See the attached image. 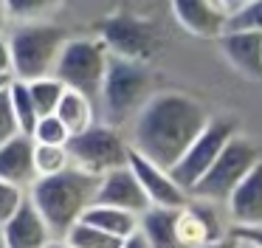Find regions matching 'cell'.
<instances>
[{
  "instance_id": "cell-1",
  "label": "cell",
  "mask_w": 262,
  "mask_h": 248,
  "mask_svg": "<svg viewBox=\"0 0 262 248\" xmlns=\"http://www.w3.org/2000/svg\"><path fill=\"white\" fill-rule=\"evenodd\" d=\"M209 113L186 93H152L130 124V150L172 169L206 127Z\"/></svg>"
},
{
  "instance_id": "cell-2",
  "label": "cell",
  "mask_w": 262,
  "mask_h": 248,
  "mask_svg": "<svg viewBox=\"0 0 262 248\" xmlns=\"http://www.w3.org/2000/svg\"><path fill=\"white\" fill-rule=\"evenodd\" d=\"M99 178L91 172H82L76 167H68L57 175L37 178L29 186V200L37 206V212L51 225L54 237H62L76 220H82L88 206L96 203Z\"/></svg>"
},
{
  "instance_id": "cell-3",
  "label": "cell",
  "mask_w": 262,
  "mask_h": 248,
  "mask_svg": "<svg viewBox=\"0 0 262 248\" xmlns=\"http://www.w3.org/2000/svg\"><path fill=\"white\" fill-rule=\"evenodd\" d=\"M149 96H152L149 68L138 59L110 54L104 82L96 99V110L102 107V124H110L116 130L133 124V118L147 105Z\"/></svg>"
},
{
  "instance_id": "cell-4",
  "label": "cell",
  "mask_w": 262,
  "mask_h": 248,
  "mask_svg": "<svg viewBox=\"0 0 262 248\" xmlns=\"http://www.w3.org/2000/svg\"><path fill=\"white\" fill-rule=\"evenodd\" d=\"M65 31L48 23H20L9 34L12 51V76L20 82H31L40 76H51L65 45Z\"/></svg>"
},
{
  "instance_id": "cell-5",
  "label": "cell",
  "mask_w": 262,
  "mask_h": 248,
  "mask_svg": "<svg viewBox=\"0 0 262 248\" xmlns=\"http://www.w3.org/2000/svg\"><path fill=\"white\" fill-rule=\"evenodd\" d=\"M259 158H262V152L254 141L234 133L226 141V147L220 150V155L214 158V163L203 172V178L189 189V197H203V200L226 206L228 195L237 189L239 180L251 172V167Z\"/></svg>"
},
{
  "instance_id": "cell-6",
  "label": "cell",
  "mask_w": 262,
  "mask_h": 248,
  "mask_svg": "<svg viewBox=\"0 0 262 248\" xmlns=\"http://www.w3.org/2000/svg\"><path fill=\"white\" fill-rule=\"evenodd\" d=\"M110 51L102 39H65L59 59L54 65V76L71 90L99 99V90L104 82Z\"/></svg>"
},
{
  "instance_id": "cell-7",
  "label": "cell",
  "mask_w": 262,
  "mask_h": 248,
  "mask_svg": "<svg viewBox=\"0 0 262 248\" xmlns=\"http://www.w3.org/2000/svg\"><path fill=\"white\" fill-rule=\"evenodd\" d=\"M68 155H71V167L102 178L104 172L127 163V158H130V141L121 135V130L96 121L88 130H82V133L71 135Z\"/></svg>"
},
{
  "instance_id": "cell-8",
  "label": "cell",
  "mask_w": 262,
  "mask_h": 248,
  "mask_svg": "<svg viewBox=\"0 0 262 248\" xmlns=\"http://www.w3.org/2000/svg\"><path fill=\"white\" fill-rule=\"evenodd\" d=\"M231 231V220L226 214V206L189 197L183 206L175 209V240L178 248H198L206 242H214Z\"/></svg>"
},
{
  "instance_id": "cell-9",
  "label": "cell",
  "mask_w": 262,
  "mask_h": 248,
  "mask_svg": "<svg viewBox=\"0 0 262 248\" xmlns=\"http://www.w3.org/2000/svg\"><path fill=\"white\" fill-rule=\"evenodd\" d=\"M234 133H237V124H234L231 118H209L206 127L198 133V138L186 147V152H183L175 161V167L169 169L172 178L189 192L200 178H203L206 169L214 163V158L220 155V150L226 147V141L231 138Z\"/></svg>"
},
{
  "instance_id": "cell-10",
  "label": "cell",
  "mask_w": 262,
  "mask_h": 248,
  "mask_svg": "<svg viewBox=\"0 0 262 248\" xmlns=\"http://www.w3.org/2000/svg\"><path fill=\"white\" fill-rule=\"evenodd\" d=\"M127 167L133 169V175L138 178L144 195H147L149 206H158V209H178L189 200V192L172 178L169 169L158 167L155 161L138 155V152L130 150V158H127Z\"/></svg>"
},
{
  "instance_id": "cell-11",
  "label": "cell",
  "mask_w": 262,
  "mask_h": 248,
  "mask_svg": "<svg viewBox=\"0 0 262 248\" xmlns=\"http://www.w3.org/2000/svg\"><path fill=\"white\" fill-rule=\"evenodd\" d=\"M102 39L110 54L144 62L155 51V34L147 23L133 17H113L102 26Z\"/></svg>"
},
{
  "instance_id": "cell-12",
  "label": "cell",
  "mask_w": 262,
  "mask_h": 248,
  "mask_svg": "<svg viewBox=\"0 0 262 248\" xmlns=\"http://www.w3.org/2000/svg\"><path fill=\"white\" fill-rule=\"evenodd\" d=\"M96 203L124 209V212H133V214H138V217L149 209L147 195H144L141 183H138V178L133 175V169L127 167V163L110 169V172H104L102 178H99Z\"/></svg>"
},
{
  "instance_id": "cell-13",
  "label": "cell",
  "mask_w": 262,
  "mask_h": 248,
  "mask_svg": "<svg viewBox=\"0 0 262 248\" xmlns=\"http://www.w3.org/2000/svg\"><path fill=\"white\" fill-rule=\"evenodd\" d=\"M0 231H3V240H6L9 248H46L54 240L51 225L37 212V206L29 200V195L20 203L17 212L0 225Z\"/></svg>"
},
{
  "instance_id": "cell-14",
  "label": "cell",
  "mask_w": 262,
  "mask_h": 248,
  "mask_svg": "<svg viewBox=\"0 0 262 248\" xmlns=\"http://www.w3.org/2000/svg\"><path fill=\"white\" fill-rule=\"evenodd\" d=\"M175 20L189 34L203 39H217L228 28V11L220 0H172Z\"/></svg>"
},
{
  "instance_id": "cell-15",
  "label": "cell",
  "mask_w": 262,
  "mask_h": 248,
  "mask_svg": "<svg viewBox=\"0 0 262 248\" xmlns=\"http://www.w3.org/2000/svg\"><path fill=\"white\" fill-rule=\"evenodd\" d=\"M226 214L231 225H262V158L228 195Z\"/></svg>"
},
{
  "instance_id": "cell-16",
  "label": "cell",
  "mask_w": 262,
  "mask_h": 248,
  "mask_svg": "<svg viewBox=\"0 0 262 248\" xmlns=\"http://www.w3.org/2000/svg\"><path fill=\"white\" fill-rule=\"evenodd\" d=\"M220 48L239 73L248 79H262V34L248 28H226L220 34Z\"/></svg>"
},
{
  "instance_id": "cell-17",
  "label": "cell",
  "mask_w": 262,
  "mask_h": 248,
  "mask_svg": "<svg viewBox=\"0 0 262 248\" xmlns=\"http://www.w3.org/2000/svg\"><path fill=\"white\" fill-rule=\"evenodd\" d=\"M31 147H34L31 135H23V133L12 135L9 141L0 144V180H9V183L29 192V186L37 180Z\"/></svg>"
},
{
  "instance_id": "cell-18",
  "label": "cell",
  "mask_w": 262,
  "mask_h": 248,
  "mask_svg": "<svg viewBox=\"0 0 262 248\" xmlns=\"http://www.w3.org/2000/svg\"><path fill=\"white\" fill-rule=\"evenodd\" d=\"M54 116L65 124V130H68L71 135H76V133H82V130H88L91 124H96V101H93L91 96L79 93V90L65 88Z\"/></svg>"
},
{
  "instance_id": "cell-19",
  "label": "cell",
  "mask_w": 262,
  "mask_h": 248,
  "mask_svg": "<svg viewBox=\"0 0 262 248\" xmlns=\"http://www.w3.org/2000/svg\"><path fill=\"white\" fill-rule=\"evenodd\" d=\"M138 231L149 248H178L175 240V209L149 206L138 217Z\"/></svg>"
},
{
  "instance_id": "cell-20",
  "label": "cell",
  "mask_w": 262,
  "mask_h": 248,
  "mask_svg": "<svg viewBox=\"0 0 262 248\" xmlns=\"http://www.w3.org/2000/svg\"><path fill=\"white\" fill-rule=\"evenodd\" d=\"M82 220L96 229L107 231V234L119 237V240H127L130 234L138 231V214L124 212V209H116V206H104V203H93V206L85 209Z\"/></svg>"
},
{
  "instance_id": "cell-21",
  "label": "cell",
  "mask_w": 262,
  "mask_h": 248,
  "mask_svg": "<svg viewBox=\"0 0 262 248\" xmlns=\"http://www.w3.org/2000/svg\"><path fill=\"white\" fill-rule=\"evenodd\" d=\"M59 240L68 248H121V242H124L119 237L107 234V231L96 229V225L85 223V220H76Z\"/></svg>"
},
{
  "instance_id": "cell-22",
  "label": "cell",
  "mask_w": 262,
  "mask_h": 248,
  "mask_svg": "<svg viewBox=\"0 0 262 248\" xmlns=\"http://www.w3.org/2000/svg\"><path fill=\"white\" fill-rule=\"evenodd\" d=\"M31 161H34V175L37 178L62 172V169L71 167L68 144H40V141H34V147H31Z\"/></svg>"
},
{
  "instance_id": "cell-23",
  "label": "cell",
  "mask_w": 262,
  "mask_h": 248,
  "mask_svg": "<svg viewBox=\"0 0 262 248\" xmlns=\"http://www.w3.org/2000/svg\"><path fill=\"white\" fill-rule=\"evenodd\" d=\"M29 85V96H31V105H34L37 116H51L54 110H57L59 99H62L65 93V85L59 82L57 76H40V79H31Z\"/></svg>"
},
{
  "instance_id": "cell-24",
  "label": "cell",
  "mask_w": 262,
  "mask_h": 248,
  "mask_svg": "<svg viewBox=\"0 0 262 248\" xmlns=\"http://www.w3.org/2000/svg\"><path fill=\"white\" fill-rule=\"evenodd\" d=\"M9 101H12V113H14V121H17V130L23 135H31L37 124V110L31 105V96H29V85L20 82V79H12L9 85Z\"/></svg>"
},
{
  "instance_id": "cell-25",
  "label": "cell",
  "mask_w": 262,
  "mask_h": 248,
  "mask_svg": "<svg viewBox=\"0 0 262 248\" xmlns=\"http://www.w3.org/2000/svg\"><path fill=\"white\" fill-rule=\"evenodd\" d=\"M62 0H3L9 20L14 23H37L40 17H46L48 11H54Z\"/></svg>"
},
{
  "instance_id": "cell-26",
  "label": "cell",
  "mask_w": 262,
  "mask_h": 248,
  "mask_svg": "<svg viewBox=\"0 0 262 248\" xmlns=\"http://www.w3.org/2000/svg\"><path fill=\"white\" fill-rule=\"evenodd\" d=\"M31 138L40 141V144H68L71 133L65 130V124L51 113V116H40V118H37L34 130H31Z\"/></svg>"
},
{
  "instance_id": "cell-27",
  "label": "cell",
  "mask_w": 262,
  "mask_h": 248,
  "mask_svg": "<svg viewBox=\"0 0 262 248\" xmlns=\"http://www.w3.org/2000/svg\"><path fill=\"white\" fill-rule=\"evenodd\" d=\"M228 28H248L262 34V0H251L243 9L228 14Z\"/></svg>"
},
{
  "instance_id": "cell-28",
  "label": "cell",
  "mask_w": 262,
  "mask_h": 248,
  "mask_svg": "<svg viewBox=\"0 0 262 248\" xmlns=\"http://www.w3.org/2000/svg\"><path fill=\"white\" fill-rule=\"evenodd\" d=\"M23 200H26V189L9 183V180H0V225L17 212Z\"/></svg>"
},
{
  "instance_id": "cell-29",
  "label": "cell",
  "mask_w": 262,
  "mask_h": 248,
  "mask_svg": "<svg viewBox=\"0 0 262 248\" xmlns=\"http://www.w3.org/2000/svg\"><path fill=\"white\" fill-rule=\"evenodd\" d=\"M17 121H14V113H12V101H9V90L0 93V144L9 141L12 135H17Z\"/></svg>"
},
{
  "instance_id": "cell-30",
  "label": "cell",
  "mask_w": 262,
  "mask_h": 248,
  "mask_svg": "<svg viewBox=\"0 0 262 248\" xmlns=\"http://www.w3.org/2000/svg\"><path fill=\"white\" fill-rule=\"evenodd\" d=\"M231 234L262 248V225H231Z\"/></svg>"
},
{
  "instance_id": "cell-31",
  "label": "cell",
  "mask_w": 262,
  "mask_h": 248,
  "mask_svg": "<svg viewBox=\"0 0 262 248\" xmlns=\"http://www.w3.org/2000/svg\"><path fill=\"white\" fill-rule=\"evenodd\" d=\"M0 73H12V51H9V37L0 34Z\"/></svg>"
},
{
  "instance_id": "cell-32",
  "label": "cell",
  "mask_w": 262,
  "mask_h": 248,
  "mask_svg": "<svg viewBox=\"0 0 262 248\" xmlns=\"http://www.w3.org/2000/svg\"><path fill=\"white\" fill-rule=\"evenodd\" d=\"M198 248H237V237L228 231L226 237H220V240H214V242H206V245H198Z\"/></svg>"
},
{
  "instance_id": "cell-33",
  "label": "cell",
  "mask_w": 262,
  "mask_h": 248,
  "mask_svg": "<svg viewBox=\"0 0 262 248\" xmlns=\"http://www.w3.org/2000/svg\"><path fill=\"white\" fill-rule=\"evenodd\" d=\"M121 248H149L147 240L141 237V231H136V234H130L124 242H121Z\"/></svg>"
},
{
  "instance_id": "cell-34",
  "label": "cell",
  "mask_w": 262,
  "mask_h": 248,
  "mask_svg": "<svg viewBox=\"0 0 262 248\" xmlns=\"http://www.w3.org/2000/svg\"><path fill=\"white\" fill-rule=\"evenodd\" d=\"M245 3H251V0H220V6L228 11V14H231V11H237V9H243Z\"/></svg>"
},
{
  "instance_id": "cell-35",
  "label": "cell",
  "mask_w": 262,
  "mask_h": 248,
  "mask_svg": "<svg viewBox=\"0 0 262 248\" xmlns=\"http://www.w3.org/2000/svg\"><path fill=\"white\" fill-rule=\"evenodd\" d=\"M9 26V14H6V6H3V0H0V34H3V28Z\"/></svg>"
},
{
  "instance_id": "cell-36",
  "label": "cell",
  "mask_w": 262,
  "mask_h": 248,
  "mask_svg": "<svg viewBox=\"0 0 262 248\" xmlns=\"http://www.w3.org/2000/svg\"><path fill=\"white\" fill-rule=\"evenodd\" d=\"M12 73H0V93H3V90H9V85H12Z\"/></svg>"
},
{
  "instance_id": "cell-37",
  "label": "cell",
  "mask_w": 262,
  "mask_h": 248,
  "mask_svg": "<svg viewBox=\"0 0 262 248\" xmlns=\"http://www.w3.org/2000/svg\"><path fill=\"white\" fill-rule=\"evenodd\" d=\"M46 248H68V245H65V242L62 240H59V237H54V240L51 242H48V245Z\"/></svg>"
},
{
  "instance_id": "cell-38",
  "label": "cell",
  "mask_w": 262,
  "mask_h": 248,
  "mask_svg": "<svg viewBox=\"0 0 262 248\" xmlns=\"http://www.w3.org/2000/svg\"><path fill=\"white\" fill-rule=\"evenodd\" d=\"M237 248H259V245H254V242H248V240H239V237H237Z\"/></svg>"
},
{
  "instance_id": "cell-39",
  "label": "cell",
  "mask_w": 262,
  "mask_h": 248,
  "mask_svg": "<svg viewBox=\"0 0 262 248\" xmlns=\"http://www.w3.org/2000/svg\"><path fill=\"white\" fill-rule=\"evenodd\" d=\"M0 248H9V245H6V240H3V231H0Z\"/></svg>"
}]
</instances>
